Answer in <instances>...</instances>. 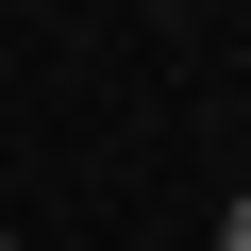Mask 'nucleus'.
Segmentation results:
<instances>
[{
	"label": "nucleus",
	"mask_w": 251,
	"mask_h": 251,
	"mask_svg": "<svg viewBox=\"0 0 251 251\" xmlns=\"http://www.w3.org/2000/svg\"><path fill=\"white\" fill-rule=\"evenodd\" d=\"M218 251H251V184H234V201H218Z\"/></svg>",
	"instance_id": "nucleus-1"
},
{
	"label": "nucleus",
	"mask_w": 251,
	"mask_h": 251,
	"mask_svg": "<svg viewBox=\"0 0 251 251\" xmlns=\"http://www.w3.org/2000/svg\"><path fill=\"white\" fill-rule=\"evenodd\" d=\"M0 251H34V234H0Z\"/></svg>",
	"instance_id": "nucleus-2"
}]
</instances>
